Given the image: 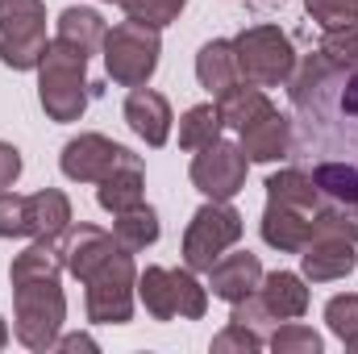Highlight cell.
<instances>
[{"label": "cell", "mask_w": 358, "mask_h": 354, "mask_svg": "<svg viewBox=\"0 0 358 354\" xmlns=\"http://www.w3.org/2000/svg\"><path fill=\"white\" fill-rule=\"evenodd\" d=\"M63 250L55 238H34L8 267V279L13 283H25V279H46V275H63Z\"/></svg>", "instance_id": "cell-25"}, {"label": "cell", "mask_w": 358, "mask_h": 354, "mask_svg": "<svg viewBox=\"0 0 358 354\" xmlns=\"http://www.w3.org/2000/svg\"><path fill=\"white\" fill-rule=\"evenodd\" d=\"M55 346H59V351H96V342H92L88 334H67V338H59Z\"/></svg>", "instance_id": "cell-39"}, {"label": "cell", "mask_w": 358, "mask_h": 354, "mask_svg": "<svg viewBox=\"0 0 358 354\" xmlns=\"http://www.w3.org/2000/svg\"><path fill=\"white\" fill-rule=\"evenodd\" d=\"M0 238H29V196L0 192Z\"/></svg>", "instance_id": "cell-34"}, {"label": "cell", "mask_w": 358, "mask_h": 354, "mask_svg": "<svg viewBox=\"0 0 358 354\" xmlns=\"http://www.w3.org/2000/svg\"><path fill=\"white\" fill-rule=\"evenodd\" d=\"M242 150L250 163H275L292 155V117H283L279 108H267L263 117H255L250 125H242Z\"/></svg>", "instance_id": "cell-15"}, {"label": "cell", "mask_w": 358, "mask_h": 354, "mask_svg": "<svg viewBox=\"0 0 358 354\" xmlns=\"http://www.w3.org/2000/svg\"><path fill=\"white\" fill-rule=\"evenodd\" d=\"M96 200H100V208L113 213V217H117V213H129V208H138V204H146V171H142V159H138L134 150L100 179Z\"/></svg>", "instance_id": "cell-14"}, {"label": "cell", "mask_w": 358, "mask_h": 354, "mask_svg": "<svg viewBox=\"0 0 358 354\" xmlns=\"http://www.w3.org/2000/svg\"><path fill=\"white\" fill-rule=\"evenodd\" d=\"M88 55L80 46H67L55 38L38 63V100H42L46 117L59 125L80 121L88 108Z\"/></svg>", "instance_id": "cell-2"}, {"label": "cell", "mask_w": 358, "mask_h": 354, "mask_svg": "<svg viewBox=\"0 0 358 354\" xmlns=\"http://www.w3.org/2000/svg\"><path fill=\"white\" fill-rule=\"evenodd\" d=\"M358 267L355 242H342V238H313L304 250H300V271L308 283H334V279H346Z\"/></svg>", "instance_id": "cell-16"}, {"label": "cell", "mask_w": 358, "mask_h": 354, "mask_svg": "<svg viewBox=\"0 0 358 354\" xmlns=\"http://www.w3.org/2000/svg\"><path fill=\"white\" fill-rule=\"evenodd\" d=\"M13 321H17L13 325L17 342L25 351H55L59 330L67 321V296L59 288V275L13 283Z\"/></svg>", "instance_id": "cell-3"}, {"label": "cell", "mask_w": 358, "mask_h": 354, "mask_svg": "<svg viewBox=\"0 0 358 354\" xmlns=\"http://www.w3.org/2000/svg\"><path fill=\"white\" fill-rule=\"evenodd\" d=\"M304 13L329 34V29H350L358 25V0H304Z\"/></svg>", "instance_id": "cell-31"}, {"label": "cell", "mask_w": 358, "mask_h": 354, "mask_svg": "<svg viewBox=\"0 0 358 354\" xmlns=\"http://www.w3.org/2000/svg\"><path fill=\"white\" fill-rule=\"evenodd\" d=\"M271 104L267 88H259V84H234V88L225 92V96H217V113H221V121L225 125H234V129H242V125H250L255 117H263Z\"/></svg>", "instance_id": "cell-24"}, {"label": "cell", "mask_w": 358, "mask_h": 354, "mask_svg": "<svg viewBox=\"0 0 358 354\" xmlns=\"http://www.w3.org/2000/svg\"><path fill=\"white\" fill-rule=\"evenodd\" d=\"M259 283H263V263H259V255H250V250L221 255L217 263L208 267V288H213V296L225 300V304H234V300L259 292Z\"/></svg>", "instance_id": "cell-13"}, {"label": "cell", "mask_w": 358, "mask_h": 354, "mask_svg": "<svg viewBox=\"0 0 358 354\" xmlns=\"http://www.w3.org/2000/svg\"><path fill=\"white\" fill-rule=\"evenodd\" d=\"M104 71L113 84L121 88H142L150 84V76L159 71V55H163V42H159V29L142 25V21H121L104 34Z\"/></svg>", "instance_id": "cell-4"}, {"label": "cell", "mask_w": 358, "mask_h": 354, "mask_svg": "<svg viewBox=\"0 0 358 354\" xmlns=\"http://www.w3.org/2000/svg\"><path fill=\"white\" fill-rule=\"evenodd\" d=\"M267 200L275 204H287V208H300V213H317L321 208V192L308 171L300 167H283L267 179Z\"/></svg>", "instance_id": "cell-22"}, {"label": "cell", "mask_w": 358, "mask_h": 354, "mask_svg": "<svg viewBox=\"0 0 358 354\" xmlns=\"http://www.w3.org/2000/svg\"><path fill=\"white\" fill-rule=\"evenodd\" d=\"M8 346V325H4V317H0V351Z\"/></svg>", "instance_id": "cell-40"}, {"label": "cell", "mask_w": 358, "mask_h": 354, "mask_svg": "<svg viewBox=\"0 0 358 354\" xmlns=\"http://www.w3.org/2000/svg\"><path fill=\"white\" fill-rule=\"evenodd\" d=\"M71 225V200L59 187H42L29 196V238H63V229Z\"/></svg>", "instance_id": "cell-20"}, {"label": "cell", "mask_w": 358, "mask_h": 354, "mask_svg": "<svg viewBox=\"0 0 358 354\" xmlns=\"http://www.w3.org/2000/svg\"><path fill=\"white\" fill-rule=\"evenodd\" d=\"M342 346H346V351H350V354H358V334H355V338H350V342H342Z\"/></svg>", "instance_id": "cell-41"}, {"label": "cell", "mask_w": 358, "mask_h": 354, "mask_svg": "<svg viewBox=\"0 0 358 354\" xmlns=\"http://www.w3.org/2000/svg\"><path fill=\"white\" fill-rule=\"evenodd\" d=\"M59 250H63V267L84 283L96 267L104 263L113 250H121L117 246V238L108 234V229H100V225H88V221H71L67 229H63V238H59Z\"/></svg>", "instance_id": "cell-11"}, {"label": "cell", "mask_w": 358, "mask_h": 354, "mask_svg": "<svg viewBox=\"0 0 358 354\" xmlns=\"http://www.w3.org/2000/svg\"><path fill=\"white\" fill-rule=\"evenodd\" d=\"M88 288V321L96 325H125L138 300V267L129 250H113L104 263L84 279Z\"/></svg>", "instance_id": "cell-7"}, {"label": "cell", "mask_w": 358, "mask_h": 354, "mask_svg": "<svg viewBox=\"0 0 358 354\" xmlns=\"http://www.w3.org/2000/svg\"><path fill=\"white\" fill-rule=\"evenodd\" d=\"M17 176H21V150L13 142H0V192L13 187Z\"/></svg>", "instance_id": "cell-38"}, {"label": "cell", "mask_w": 358, "mask_h": 354, "mask_svg": "<svg viewBox=\"0 0 358 354\" xmlns=\"http://www.w3.org/2000/svg\"><path fill=\"white\" fill-rule=\"evenodd\" d=\"M138 300L155 321H176L179 304H176V275L167 267H146L138 275Z\"/></svg>", "instance_id": "cell-23"}, {"label": "cell", "mask_w": 358, "mask_h": 354, "mask_svg": "<svg viewBox=\"0 0 358 354\" xmlns=\"http://www.w3.org/2000/svg\"><path fill=\"white\" fill-rule=\"evenodd\" d=\"M104 4H121V0H104Z\"/></svg>", "instance_id": "cell-42"}, {"label": "cell", "mask_w": 358, "mask_h": 354, "mask_svg": "<svg viewBox=\"0 0 358 354\" xmlns=\"http://www.w3.org/2000/svg\"><path fill=\"white\" fill-rule=\"evenodd\" d=\"M317 50L329 63H338V67H358V25H350V29H329Z\"/></svg>", "instance_id": "cell-36"}, {"label": "cell", "mask_w": 358, "mask_h": 354, "mask_svg": "<svg viewBox=\"0 0 358 354\" xmlns=\"http://www.w3.org/2000/svg\"><path fill=\"white\" fill-rule=\"evenodd\" d=\"M292 92V155L358 163V67H338L313 50L287 80Z\"/></svg>", "instance_id": "cell-1"}, {"label": "cell", "mask_w": 358, "mask_h": 354, "mask_svg": "<svg viewBox=\"0 0 358 354\" xmlns=\"http://www.w3.org/2000/svg\"><path fill=\"white\" fill-rule=\"evenodd\" d=\"M325 325H329V334L334 338H342V342H350L358 334V292H346V296H334L329 304H325Z\"/></svg>", "instance_id": "cell-35"}, {"label": "cell", "mask_w": 358, "mask_h": 354, "mask_svg": "<svg viewBox=\"0 0 358 354\" xmlns=\"http://www.w3.org/2000/svg\"><path fill=\"white\" fill-rule=\"evenodd\" d=\"M196 80H200V88L213 92V96H225L234 84H242L234 42H225V38L204 42V46H200V55H196Z\"/></svg>", "instance_id": "cell-18"}, {"label": "cell", "mask_w": 358, "mask_h": 354, "mask_svg": "<svg viewBox=\"0 0 358 354\" xmlns=\"http://www.w3.org/2000/svg\"><path fill=\"white\" fill-rule=\"evenodd\" d=\"M259 296L271 309L275 321H300L308 313V288H304V275H292V271H271L259 283Z\"/></svg>", "instance_id": "cell-19"}, {"label": "cell", "mask_w": 358, "mask_h": 354, "mask_svg": "<svg viewBox=\"0 0 358 354\" xmlns=\"http://www.w3.org/2000/svg\"><path fill=\"white\" fill-rule=\"evenodd\" d=\"M267 342H263V334L259 330H250V325H242V321H229L217 338H213V351L217 354H229V351H242V354H255L263 351Z\"/></svg>", "instance_id": "cell-37"}, {"label": "cell", "mask_w": 358, "mask_h": 354, "mask_svg": "<svg viewBox=\"0 0 358 354\" xmlns=\"http://www.w3.org/2000/svg\"><path fill=\"white\" fill-rule=\"evenodd\" d=\"M171 100L155 88H129L125 96V125L146 142V146H167L171 138Z\"/></svg>", "instance_id": "cell-12"}, {"label": "cell", "mask_w": 358, "mask_h": 354, "mask_svg": "<svg viewBox=\"0 0 358 354\" xmlns=\"http://www.w3.org/2000/svg\"><path fill=\"white\" fill-rule=\"evenodd\" d=\"M104 34H108V25H104V17H100L96 8H80V4H71V8L59 13V34H55V38L67 42V46H80L88 59L104 46Z\"/></svg>", "instance_id": "cell-21"}, {"label": "cell", "mask_w": 358, "mask_h": 354, "mask_svg": "<svg viewBox=\"0 0 358 354\" xmlns=\"http://www.w3.org/2000/svg\"><path fill=\"white\" fill-rule=\"evenodd\" d=\"M313 238H342V242L358 246V208L338 204V200H321V208L313 213Z\"/></svg>", "instance_id": "cell-29"}, {"label": "cell", "mask_w": 358, "mask_h": 354, "mask_svg": "<svg viewBox=\"0 0 358 354\" xmlns=\"http://www.w3.org/2000/svg\"><path fill=\"white\" fill-rule=\"evenodd\" d=\"M313 183L321 192V200H338V204H358V163L346 159H321L313 163Z\"/></svg>", "instance_id": "cell-26"}, {"label": "cell", "mask_w": 358, "mask_h": 354, "mask_svg": "<svg viewBox=\"0 0 358 354\" xmlns=\"http://www.w3.org/2000/svg\"><path fill=\"white\" fill-rule=\"evenodd\" d=\"M246 171H250V159H246L242 142L217 138L213 146L196 150L187 176H192V187L204 192L208 200H234V196L246 187Z\"/></svg>", "instance_id": "cell-9"}, {"label": "cell", "mask_w": 358, "mask_h": 354, "mask_svg": "<svg viewBox=\"0 0 358 354\" xmlns=\"http://www.w3.org/2000/svg\"><path fill=\"white\" fill-rule=\"evenodd\" d=\"M46 46V4L0 0V63L13 71H38Z\"/></svg>", "instance_id": "cell-8"}, {"label": "cell", "mask_w": 358, "mask_h": 354, "mask_svg": "<svg viewBox=\"0 0 358 354\" xmlns=\"http://www.w3.org/2000/svg\"><path fill=\"white\" fill-rule=\"evenodd\" d=\"M183 4H187V0H121L125 17H129V21H142V25H150V29L171 25L179 13H183Z\"/></svg>", "instance_id": "cell-32"}, {"label": "cell", "mask_w": 358, "mask_h": 354, "mask_svg": "<svg viewBox=\"0 0 358 354\" xmlns=\"http://www.w3.org/2000/svg\"><path fill=\"white\" fill-rule=\"evenodd\" d=\"M234 55L242 80L259 88H283L296 71V46L279 25H246L234 38Z\"/></svg>", "instance_id": "cell-5"}, {"label": "cell", "mask_w": 358, "mask_h": 354, "mask_svg": "<svg viewBox=\"0 0 358 354\" xmlns=\"http://www.w3.org/2000/svg\"><path fill=\"white\" fill-rule=\"evenodd\" d=\"M125 155H129V150L117 146V142L104 138V134H80V138H71V142L63 146L59 167H63V176L76 179V183H100Z\"/></svg>", "instance_id": "cell-10"}, {"label": "cell", "mask_w": 358, "mask_h": 354, "mask_svg": "<svg viewBox=\"0 0 358 354\" xmlns=\"http://www.w3.org/2000/svg\"><path fill=\"white\" fill-rule=\"evenodd\" d=\"M176 275V304H179V317L183 321H200L204 317V309H208V288H200L196 283V271H171Z\"/></svg>", "instance_id": "cell-33"}, {"label": "cell", "mask_w": 358, "mask_h": 354, "mask_svg": "<svg viewBox=\"0 0 358 354\" xmlns=\"http://www.w3.org/2000/svg\"><path fill=\"white\" fill-rule=\"evenodd\" d=\"M355 208H358V204H355Z\"/></svg>", "instance_id": "cell-43"}, {"label": "cell", "mask_w": 358, "mask_h": 354, "mask_svg": "<svg viewBox=\"0 0 358 354\" xmlns=\"http://www.w3.org/2000/svg\"><path fill=\"white\" fill-rule=\"evenodd\" d=\"M263 242L283 250V255H300L313 242V213H300V208L267 200V208H263Z\"/></svg>", "instance_id": "cell-17"}, {"label": "cell", "mask_w": 358, "mask_h": 354, "mask_svg": "<svg viewBox=\"0 0 358 354\" xmlns=\"http://www.w3.org/2000/svg\"><path fill=\"white\" fill-rule=\"evenodd\" d=\"M321 334L300 325V321H283L275 334H271V351L275 354H321Z\"/></svg>", "instance_id": "cell-30"}, {"label": "cell", "mask_w": 358, "mask_h": 354, "mask_svg": "<svg viewBox=\"0 0 358 354\" xmlns=\"http://www.w3.org/2000/svg\"><path fill=\"white\" fill-rule=\"evenodd\" d=\"M242 229H246V221H242V213H238L229 200H208V204H200V208L192 213L187 229H183V267L208 275V267L217 263L229 246H238Z\"/></svg>", "instance_id": "cell-6"}, {"label": "cell", "mask_w": 358, "mask_h": 354, "mask_svg": "<svg viewBox=\"0 0 358 354\" xmlns=\"http://www.w3.org/2000/svg\"><path fill=\"white\" fill-rule=\"evenodd\" d=\"M225 121L217 113V104H192L183 117H179V146L183 150H204L221 138Z\"/></svg>", "instance_id": "cell-28"}, {"label": "cell", "mask_w": 358, "mask_h": 354, "mask_svg": "<svg viewBox=\"0 0 358 354\" xmlns=\"http://www.w3.org/2000/svg\"><path fill=\"white\" fill-rule=\"evenodd\" d=\"M113 238H117V246L129 250V255L155 246V242H159V213H155L150 204H138V208H129V213H117V217H113Z\"/></svg>", "instance_id": "cell-27"}]
</instances>
